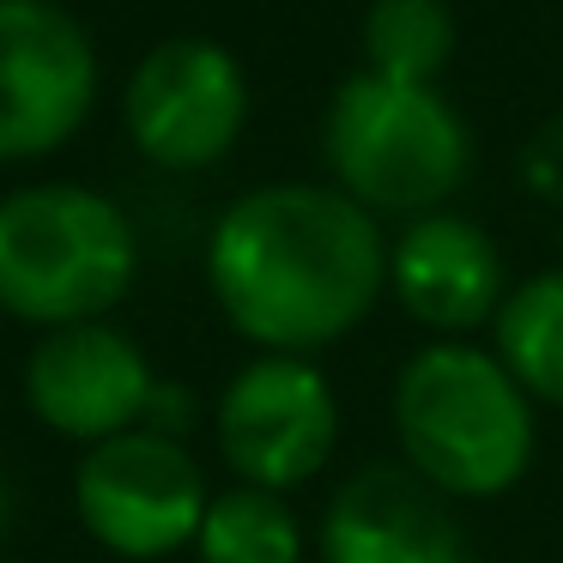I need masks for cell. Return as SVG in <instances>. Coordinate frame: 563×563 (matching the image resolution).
I'll use <instances>...</instances> for the list:
<instances>
[{
  "mask_svg": "<svg viewBox=\"0 0 563 563\" xmlns=\"http://www.w3.org/2000/svg\"><path fill=\"white\" fill-rule=\"evenodd\" d=\"M207 285L261 352H316L376 309L388 243L376 212L321 183H273L231 200L207 236Z\"/></svg>",
  "mask_w": 563,
  "mask_h": 563,
  "instance_id": "obj_1",
  "label": "cell"
},
{
  "mask_svg": "<svg viewBox=\"0 0 563 563\" xmlns=\"http://www.w3.org/2000/svg\"><path fill=\"white\" fill-rule=\"evenodd\" d=\"M394 437L442 497H503L533 461V400L497 352L437 340L400 364Z\"/></svg>",
  "mask_w": 563,
  "mask_h": 563,
  "instance_id": "obj_2",
  "label": "cell"
},
{
  "mask_svg": "<svg viewBox=\"0 0 563 563\" xmlns=\"http://www.w3.org/2000/svg\"><path fill=\"white\" fill-rule=\"evenodd\" d=\"M140 273V243L110 195L37 183L0 200V309L55 333L103 321Z\"/></svg>",
  "mask_w": 563,
  "mask_h": 563,
  "instance_id": "obj_3",
  "label": "cell"
},
{
  "mask_svg": "<svg viewBox=\"0 0 563 563\" xmlns=\"http://www.w3.org/2000/svg\"><path fill=\"white\" fill-rule=\"evenodd\" d=\"M333 188L364 212L424 219L473 170V140L437 86H400L382 74H352L328 103Z\"/></svg>",
  "mask_w": 563,
  "mask_h": 563,
  "instance_id": "obj_4",
  "label": "cell"
},
{
  "mask_svg": "<svg viewBox=\"0 0 563 563\" xmlns=\"http://www.w3.org/2000/svg\"><path fill=\"white\" fill-rule=\"evenodd\" d=\"M212 490L200 478L183 437L164 430H122L110 442H91L74 466V509L79 527L98 539L110 558L158 563L176 551H195L200 515Z\"/></svg>",
  "mask_w": 563,
  "mask_h": 563,
  "instance_id": "obj_5",
  "label": "cell"
},
{
  "mask_svg": "<svg viewBox=\"0 0 563 563\" xmlns=\"http://www.w3.org/2000/svg\"><path fill=\"white\" fill-rule=\"evenodd\" d=\"M333 437H340V406L309 357L261 352L219 394V449L236 485L285 497L328 466Z\"/></svg>",
  "mask_w": 563,
  "mask_h": 563,
  "instance_id": "obj_6",
  "label": "cell"
},
{
  "mask_svg": "<svg viewBox=\"0 0 563 563\" xmlns=\"http://www.w3.org/2000/svg\"><path fill=\"white\" fill-rule=\"evenodd\" d=\"M98 103V49L55 0H0V164L67 146Z\"/></svg>",
  "mask_w": 563,
  "mask_h": 563,
  "instance_id": "obj_7",
  "label": "cell"
},
{
  "mask_svg": "<svg viewBox=\"0 0 563 563\" xmlns=\"http://www.w3.org/2000/svg\"><path fill=\"white\" fill-rule=\"evenodd\" d=\"M128 140L158 170H207L249 122V79L231 49L207 37H170L146 49L128 79Z\"/></svg>",
  "mask_w": 563,
  "mask_h": 563,
  "instance_id": "obj_8",
  "label": "cell"
},
{
  "mask_svg": "<svg viewBox=\"0 0 563 563\" xmlns=\"http://www.w3.org/2000/svg\"><path fill=\"white\" fill-rule=\"evenodd\" d=\"M152 376L146 352L110 321H79L37 340L25 364V400L55 437L67 442H110L122 430H140L152 412Z\"/></svg>",
  "mask_w": 563,
  "mask_h": 563,
  "instance_id": "obj_9",
  "label": "cell"
},
{
  "mask_svg": "<svg viewBox=\"0 0 563 563\" xmlns=\"http://www.w3.org/2000/svg\"><path fill=\"white\" fill-rule=\"evenodd\" d=\"M321 563H466V539L412 466H364L321 515Z\"/></svg>",
  "mask_w": 563,
  "mask_h": 563,
  "instance_id": "obj_10",
  "label": "cell"
},
{
  "mask_svg": "<svg viewBox=\"0 0 563 563\" xmlns=\"http://www.w3.org/2000/svg\"><path fill=\"white\" fill-rule=\"evenodd\" d=\"M388 285L406 303V316L437 333L485 328L509 297L503 249L490 243L485 224L461 212H424L406 224L400 243L388 249Z\"/></svg>",
  "mask_w": 563,
  "mask_h": 563,
  "instance_id": "obj_11",
  "label": "cell"
},
{
  "mask_svg": "<svg viewBox=\"0 0 563 563\" xmlns=\"http://www.w3.org/2000/svg\"><path fill=\"white\" fill-rule=\"evenodd\" d=\"M497 345L515 382H521L527 400L563 406V267L558 273H533L503 297L497 321H490Z\"/></svg>",
  "mask_w": 563,
  "mask_h": 563,
  "instance_id": "obj_12",
  "label": "cell"
},
{
  "mask_svg": "<svg viewBox=\"0 0 563 563\" xmlns=\"http://www.w3.org/2000/svg\"><path fill=\"white\" fill-rule=\"evenodd\" d=\"M200 563H297L303 558V527L279 490L231 485L207 503L195 533Z\"/></svg>",
  "mask_w": 563,
  "mask_h": 563,
  "instance_id": "obj_13",
  "label": "cell"
},
{
  "mask_svg": "<svg viewBox=\"0 0 563 563\" xmlns=\"http://www.w3.org/2000/svg\"><path fill=\"white\" fill-rule=\"evenodd\" d=\"M454 55L449 0H369L364 13V74L430 86Z\"/></svg>",
  "mask_w": 563,
  "mask_h": 563,
  "instance_id": "obj_14",
  "label": "cell"
},
{
  "mask_svg": "<svg viewBox=\"0 0 563 563\" xmlns=\"http://www.w3.org/2000/svg\"><path fill=\"white\" fill-rule=\"evenodd\" d=\"M7 521H13V490H7V478H0V539H7Z\"/></svg>",
  "mask_w": 563,
  "mask_h": 563,
  "instance_id": "obj_15",
  "label": "cell"
}]
</instances>
